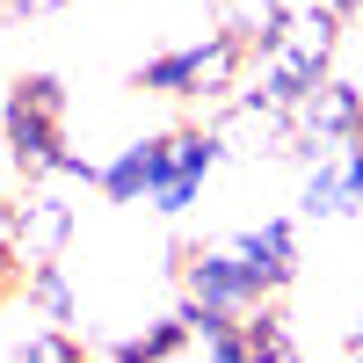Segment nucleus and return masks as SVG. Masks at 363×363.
Instances as JSON below:
<instances>
[{"label":"nucleus","mask_w":363,"mask_h":363,"mask_svg":"<svg viewBox=\"0 0 363 363\" xmlns=\"http://www.w3.org/2000/svg\"><path fill=\"white\" fill-rule=\"evenodd\" d=\"M0 153L8 167L44 189V182L66 167V80L58 73H22L0 102Z\"/></svg>","instance_id":"2"},{"label":"nucleus","mask_w":363,"mask_h":363,"mask_svg":"<svg viewBox=\"0 0 363 363\" xmlns=\"http://www.w3.org/2000/svg\"><path fill=\"white\" fill-rule=\"evenodd\" d=\"M22 291H29V306L44 313V327H66V320H73V277H66V262L22 269Z\"/></svg>","instance_id":"12"},{"label":"nucleus","mask_w":363,"mask_h":363,"mask_svg":"<svg viewBox=\"0 0 363 363\" xmlns=\"http://www.w3.org/2000/svg\"><path fill=\"white\" fill-rule=\"evenodd\" d=\"M15 363H87V349H80L73 327H29L22 349H15Z\"/></svg>","instance_id":"13"},{"label":"nucleus","mask_w":363,"mask_h":363,"mask_svg":"<svg viewBox=\"0 0 363 363\" xmlns=\"http://www.w3.org/2000/svg\"><path fill=\"white\" fill-rule=\"evenodd\" d=\"M320 8H335V15L349 22V15H363V0H320Z\"/></svg>","instance_id":"17"},{"label":"nucleus","mask_w":363,"mask_h":363,"mask_svg":"<svg viewBox=\"0 0 363 363\" xmlns=\"http://www.w3.org/2000/svg\"><path fill=\"white\" fill-rule=\"evenodd\" d=\"M356 203H363V145L342 153V211H356Z\"/></svg>","instance_id":"15"},{"label":"nucleus","mask_w":363,"mask_h":363,"mask_svg":"<svg viewBox=\"0 0 363 363\" xmlns=\"http://www.w3.org/2000/svg\"><path fill=\"white\" fill-rule=\"evenodd\" d=\"M335 44H342V15H335V8H320V0L291 8L284 37L262 51V80L247 87V95L291 116L306 95H320V87L335 80Z\"/></svg>","instance_id":"1"},{"label":"nucleus","mask_w":363,"mask_h":363,"mask_svg":"<svg viewBox=\"0 0 363 363\" xmlns=\"http://www.w3.org/2000/svg\"><path fill=\"white\" fill-rule=\"evenodd\" d=\"M51 8H66V0H8V15L29 22V15H51Z\"/></svg>","instance_id":"16"},{"label":"nucleus","mask_w":363,"mask_h":363,"mask_svg":"<svg viewBox=\"0 0 363 363\" xmlns=\"http://www.w3.org/2000/svg\"><path fill=\"white\" fill-rule=\"evenodd\" d=\"M349 363H363V356H349Z\"/></svg>","instance_id":"19"},{"label":"nucleus","mask_w":363,"mask_h":363,"mask_svg":"<svg viewBox=\"0 0 363 363\" xmlns=\"http://www.w3.org/2000/svg\"><path fill=\"white\" fill-rule=\"evenodd\" d=\"M15 240H22V269L58 262V255H66V240H73V203L58 196V189H29V196L15 203Z\"/></svg>","instance_id":"5"},{"label":"nucleus","mask_w":363,"mask_h":363,"mask_svg":"<svg viewBox=\"0 0 363 363\" xmlns=\"http://www.w3.org/2000/svg\"><path fill=\"white\" fill-rule=\"evenodd\" d=\"M131 87H145V95H189V102H196V44L145 58V66L131 73Z\"/></svg>","instance_id":"11"},{"label":"nucleus","mask_w":363,"mask_h":363,"mask_svg":"<svg viewBox=\"0 0 363 363\" xmlns=\"http://www.w3.org/2000/svg\"><path fill=\"white\" fill-rule=\"evenodd\" d=\"M298 211H306V218H342V160H313Z\"/></svg>","instance_id":"14"},{"label":"nucleus","mask_w":363,"mask_h":363,"mask_svg":"<svg viewBox=\"0 0 363 363\" xmlns=\"http://www.w3.org/2000/svg\"><path fill=\"white\" fill-rule=\"evenodd\" d=\"M189 342H196V327H189V313L174 306V313H160V320H145L138 335H124V342L109 349V363H174Z\"/></svg>","instance_id":"8"},{"label":"nucleus","mask_w":363,"mask_h":363,"mask_svg":"<svg viewBox=\"0 0 363 363\" xmlns=\"http://www.w3.org/2000/svg\"><path fill=\"white\" fill-rule=\"evenodd\" d=\"M160 182V138H131L116 160H102V196L109 203H145Z\"/></svg>","instance_id":"7"},{"label":"nucleus","mask_w":363,"mask_h":363,"mask_svg":"<svg viewBox=\"0 0 363 363\" xmlns=\"http://www.w3.org/2000/svg\"><path fill=\"white\" fill-rule=\"evenodd\" d=\"M174 269H182V306L196 313H218V320H247L262 306H277V298L262 291V277L247 262H240L233 247H174Z\"/></svg>","instance_id":"3"},{"label":"nucleus","mask_w":363,"mask_h":363,"mask_svg":"<svg viewBox=\"0 0 363 363\" xmlns=\"http://www.w3.org/2000/svg\"><path fill=\"white\" fill-rule=\"evenodd\" d=\"M284 22H291V0H218V29H233L255 58L284 37Z\"/></svg>","instance_id":"9"},{"label":"nucleus","mask_w":363,"mask_h":363,"mask_svg":"<svg viewBox=\"0 0 363 363\" xmlns=\"http://www.w3.org/2000/svg\"><path fill=\"white\" fill-rule=\"evenodd\" d=\"M233 255L262 277V291L277 298L291 277H298V218H262V225H247L233 240Z\"/></svg>","instance_id":"6"},{"label":"nucleus","mask_w":363,"mask_h":363,"mask_svg":"<svg viewBox=\"0 0 363 363\" xmlns=\"http://www.w3.org/2000/svg\"><path fill=\"white\" fill-rule=\"evenodd\" d=\"M240 342H247V363H298V335H291L284 306L247 313V320H240Z\"/></svg>","instance_id":"10"},{"label":"nucleus","mask_w":363,"mask_h":363,"mask_svg":"<svg viewBox=\"0 0 363 363\" xmlns=\"http://www.w3.org/2000/svg\"><path fill=\"white\" fill-rule=\"evenodd\" d=\"M349 349H356V356H363V320H356V335H349Z\"/></svg>","instance_id":"18"},{"label":"nucleus","mask_w":363,"mask_h":363,"mask_svg":"<svg viewBox=\"0 0 363 363\" xmlns=\"http://www.w3.org/2000/svg\"><path fill=\"white\" fill-rule=\"evenodd\" d=\"M218 160H225V138L211 131V124L160 131V182H153V196H145V211L182 218V211L203 196V182H211V167H218Z\"/></svg>","instance_id":"4"}]
</instances>
